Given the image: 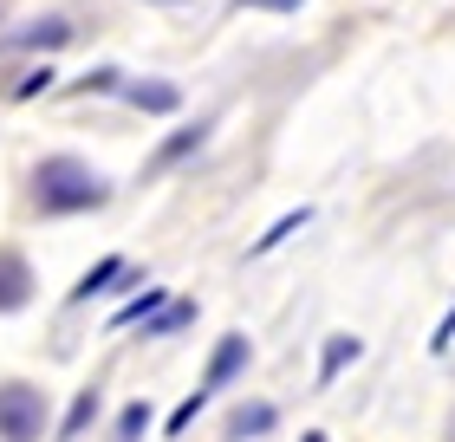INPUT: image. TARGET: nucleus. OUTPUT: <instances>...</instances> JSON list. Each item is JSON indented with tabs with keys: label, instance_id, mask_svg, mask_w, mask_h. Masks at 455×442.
<instances>
[{
	"label": "nucleus",
	"instance_id": "f257e3e1",
	"mask_svg": "<svg viewBox=\"0 0 455 442\" xmlns=\"http://www.w3.org/2000/svg\"><path fill=\"white\" fill-rule=\"evenodd\" d=\"M33 202H39V215H85V208L111 202V182L78 157H46L33 170Z\"/></svg>",
	"mask_w": 455,
	"mask_h": 442
},
{
	"label": "nucleus",
	"instance_id": "f03ea898",
	"mask_svg": "<svg viewBox=\"0 0 455 442\" xmlns=\"http://www.w3.org/2000/svg\"><path fill=\"white\" fill-rule=\"evenodd\" d=\"M39 430H46L39 384H0V442H39Z\"/></svg>",
	"mask_w": 455,
	"mask_h": 442
},
{
	"label": "nucleus",
	"instance_id": "7ed1b4c3",
	"mask_svg": "<svg viewBox=\"0 0 455 442\" xmlns=\"http://www.w3.org/2000/svg\"><path fill=\"white\" fill-rule=\"evenodd\" d=\"M33 300V267L20 247H0V312H20Z\"/></svg>",
	"mask_w": 455,
	"mask_h": 442
},
{
	"label": "nucleus",
	"instance_id": "20e7f679",
	"mask_svg": "<svg viewBox=\"0 0 455 442\" xmlns=\"http://www.w3.org/2000/svg\"><path fill=\"white\" fill-rule=\"evenodd\" d=\"M66 39H72V20H33V27H20L13 39H7V52H59V46H66Z\"/></svg>",
	"mask_w": 455,
	"mask_h": 442
},
{
	"label": "nucleus",
	"instance_id": "39448f33",
	"mask_svg": "<svg viewBox=\"0 0 455 442\" xmlns=\"http://www.w3.org/2000/svg\"><path fill=\"white\" fill-rule=\"evenodd\" d=\"M241 365H247V339H241V332H228V339L215 345V358H209V377H202V390H196V397L221 390V384H228V377H235Z\"/></svg>",
	"mask_w": 455,
	"mask_h": 442
},
{
	"label": "nucleus",
	"instance_id": "423d86ee",
	"mask_svg": "<svg viewBox=\"0 0 455 442\" xmlns=\"http://www.w3.org/2000/svg\"><path fill=\"white\" fill-rule=\"evenodd\" d=\"M131 104H137L143 117H170L176 104H182V92L170 85V78H137V85H131Z\"/></svg>",
	"mask_w": 455,
	"mask_h": 442
},
{
	"label": "nucleus",
	"instance_id": "0eeeda50",
	"mask_svg": "<svg viewBox=\"0 0 455 442\" xmlns=\"http://www.w3.org/2000/svg\"><path fill=\"white\" fill-rule=\"evenodd\" d=\"M202 143H209V124H189V131H176L170 143H163V150L150 157V170H170V163H182V157H196Z\"/></svg>",
	"mask_w": 455,
	"mask_h": 442
},
{
	"label": "nucleus",
	"instance_id": "6e6552de",
	"mask_svg": "<svg viewBox=\"0 0 455 442\" xmlns=\"http://www.w3.org/2000/svg\"><path fill=\"white\" fill-rule=\"evenodd\" d=\"M117 273H124V261H117V254H111V261H98V267L85 273V280H78V286H72V306H85V300H92V293H105V286L117 280Z\"/></svg>",
	"mask_w": 455,
	"mask_h": 442
},
{
	"label": "nucleus",
	"instance_id": "1a4fd4ad",
	"mask_svg": "<svg viewBox=\"0 0 455 442\" xmlns=\"http://www.w3.org/2000/svg\"><path fill=\"white\" fill-rule=\"evenodd\" d=\"M92 416H98V390H78V404H72V416H66V430H59V442H72Z\"/></svg>",
	"mask_w": 455,
	"mask_h": 442
},
{
	"label": "nucleus",
	"instance_id": "9d476101",
	"mask_svg": "<svg viewBox=\"0 0 455 442\" xmlns=\"http://www.w3.org/2000/svg\"><path fill=\"white\" fill-rule=\"evenodd\" d=\"M274 430V404H254V410H235V436H267Z\"/></svg>",
	"mask_w": 455,
	"mask_h": 442
},
{
	"label": "nucleus",
	"instance_id": "9b49d317",
	"mask_svg": "<svg viewBox=\"0 0 455 442\" xmlns=\"http://www.w3.org/2000/svg\"><path fill=\"white\" fill-rule=\"evenodd\" d=\"M345 358H358V339H345V332H339V339L325 345V371H319V377H339V371H345Z\"/></svg>",
	"mask_w": 455,
	"mask_h": 442
},
{
	"label": "nucleus",
	"instance_id": "f8f14e48",
	"mask_svg": "<svg viewBox=\"0 0 455 442\" xmlns=\"http://www.w3.org/2000/svg\"><path fill=\"white\" fill-rule=\"evenodd\" d=\"M156 306H163V293H143V300H137V306H124V312H117V319H111V325H137V319H143V312H156Z\"/></svg>",
	"mask_w": 455,
	"mask_h": 442
},
{
	"label": "nucleus",
	"instance_id": "ddd939ff",
	"mask_svg": "<svg viewBox=\"0 0 455 442\" xmlns=\"http://www.w3.org/2000/svg\"><path fill=\"white\" fill-rule=\"evenodd\" d=\"M235 7H267V13H299L306 0H235Z\"/></svg>",
	"mask_w": 455,
	"mask_h": 442
},
{
	"label": "nucleus",
	"instance_id": "4468645a",
	"mask_svg": "<svg viewBox=\"0 0 455 442\" xmlns=\"http://www.w3.org/2000/svg\"><path fill=\"white\" fill-rule=\"evenodd\" d=\"M46 85H52V72H46V66H39L33 78H20V98H33V92H46Z\"/></svg>",
	"mask_w": 455,
	"mask_h": 442
},
{
	"label": "nucleus",
	"instance_id": "2eb2a0df",
	"mask_svg": "<svg viewBox=\"0 0 455 442\" xmlns=\"http://www.w3.org/2000/svg\"><path fill=\"white\" fill-rule=\"evenodd\" d=\"M449 442H455V410H449Z\"/></svg>",
	"mask_w": 455,
	"mask_h": 442
},
{
	"label": "nucleus",
	"instance_id": "dca6fc26",
	"mask_svg": "<svg viewBox=\"0 0 455 442\" xmlns=\"http://www.w3.org/2000/svg\"><path fill=\"white\" fill-rule=\"evenodd\" d=\"M150 7H170V0H150Z\"/></svg>",
	"mask_w": 455,
	"mask_h": 442
},
{
	"label": "nucleus",
	"instance_id": "f3484780",
	"mask_svg": "<svg viewBox=\"0 0 455 442\" xmlns=\"http://www.w3.org/2000/svg\"><path fill=\"white\" fill-rule=\"evenodd\" d=\"M306 442H325V436H306Z\"/></svg>",
	"mask_w": 455,
	"mask_h": 442
}]
</instances>
